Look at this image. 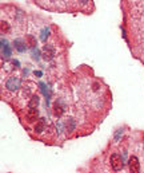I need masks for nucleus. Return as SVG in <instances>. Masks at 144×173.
<instances>
[{
	"label": "nucleus",
	"instance_id": "nucleus-11",
	"mask_svg": "<svg viewBox=\"0 0 144 173\" xmlns=\"http://www.w3.org/2000/svg\"><path fill=\"white\" fill-rule=\"evenodd\" d=\"M66 126H67V132H73L75 130V121H73V118H68V121H67V123H66Z\"/></svg>",
	"mask_w": 144,
	"mask_h": 173
},
{
	"label": "nucleus",
	"instance_id": "nucleus-5",
	"mask_svg": "<svg viewBox=\"0 0 144 173\" xmlns=\"http://www.w3.org/2000/svg\"><path fill=\"white\" fill-rule=\"evenodd\" d=\"M38 118H39L38 109H36V107H29V110L27 112V121L31 123V122H35Z\"/></svg>",
	"mask_w": 144,
	"mask_h": 173
},
{
	"label": "nucleus",
	"instance_id": "nucleus-20",
	"mask_svg": "<svg viewBox=\"0 0 144 173\" xmlns=\"http://www.w3.org/2000/svg\"><path fill=\"white\" fill-rule=\"evenodd\" d=\"M80 3L81 4H87V3H88V0H80Z\"/></svg>",
	"mask_w": 144,
	"mask_h": 173
},
{
	"label": "nucleus",
	"instance_id": "nucleus-6",
	"mask_svg": "<svg viewBox=\"0 0 144 173\" xmlns=\"http://www.w3.org/2000/svg\"><path fill=\"white\" fill-rule=\"evenodd\" d=\"M14 46L19 53H24L27 50V42H24L23 39H15Z\"/></svg>",
	"mask_w": 144,
	"mask_h": 173
},
{
	"label": "nucleus",
	"instance_id": "nucleus-10",
	"mask_svg": "<svg viewBox=\"0 0 144 173\" xmlns=\"http://www.w3.org/2000/svg\"><path fill=\"white\" fill-rule=\"evenodd\" d=\"M39 86H40V90H41V93L44 94V97H46L47 102H48V98H49V95H51V93H49L47 85H46V83H43V82H40V83H39Z\"/></svg>",
	"mask_w": 144,
	"mask_h": 173
},
{
	"label": "nucleus",
	"instance_id": "nucleus-18",
	"mask_svg": "<svg viewBox=\"0 0 144 173\" xmlns=\"http://www.w3.org/2000/svg\"><path fill=\"white\" fill-rule=\"evenodd\" d=\"M35 75H36V76H41V75H43V73H41V71H35Z\"/></svg>",
	"mask_w": 144,
	"mask_h": 173
},
{
	"label": "nucleus",
	"instance_id": "nucleus-1",
	"mask_svg": "<svg viewBox=\"0 0 144 173\" xmlns=\"http://www.w3.org/2000/svg\"><path fill=\"white\" fill-rule=\"evenodd\" d=\"M53 56H55V48L52 46H49V44H46V46L43 47V51H41V58L48 62V61H51Z\"/></svg>",
	"mask_w": 144,
	"mask_h": 173
},
{
	"label": "nucleus",
	"instance_id": "nucleus-17",
	"mask_svg": "<svg viewBox=\"0 0 144 173\" xmlns=\"http://www.w3.org/2000/svg\"><path fill=\"white\" fill-rule=\"evenodd\" d=\"M123 134V129H119L118 132H116V136H115V141H119V138H120V136Z\"/></svg>",
	"mask_w": 144,
	"mask_h": 173
},
{
	"label": "nucleus",
	"instance_id": "nucleus-4",
	"mask_svg": "<svg viewBox=\"0 0 144 173\" xmlns=\"http://www.w3.org/2000/svg\"><path fill=\"white\" fill-rule=\"evenodd\" d=\"M130 170L132 173H138L139 170H140V162H139V160H138V157H135V156H132L130 159Z\"/></svg>",
	"mask_w": 144,
	"mask_h": 173
},
{
	"label": "nucleus",
	"instance_id": "nucleus-13",
	"mask_svg": "<svg viewBox=\"0 0 144 173\" xmlns=\"http://www.w3.org/2000/svg\"><path fill=\"white\" fill-rule=\"evenodd\" d=\"M26 42H27V44H28L29 47H36V39L34 38L32 35H27V38H26Z\"/></svg>",
	"mask_w": 144,
	"mask_h": 173
},
{
	"label": "nucleus",
	"instance_id": "nucleus-8",
	"mask_svg": "<svg viewBox=\"0 0 144 173\" xmlns=\"http://www.w3.org/2000/svg\"><path fill=\"white\" fill-rule=\"evenodd\" d=\"M44 129H46V118H40V120L36 122V125H35V132L41 133Z\"/></svg>",
	"mask_w": 144,
	"mask_h": 173
},
{
	"label": "nucleus",
	"instance_id": "nucleus-15",
	"mask_svg": "<svg viewBox=\"0 0 144 173\" xmlns=\"http://www.w3.org/2000/svg\"><path fill=\"white\" fill-rule=\"evenodd\" d=\"M0 28H1V32H8V31H9V26H8V23L3 20L1 23H0Z\"/></svg>",
	"mask_w": 144,
	"mask_h": 173
},
{
	"label": "nucleus",
	"instance_id": "nucleus-9",
	"mask_svg": "<svg viewBox=\"0 0 144 173\" xmlns=\"http://www.w3.org/2000/svg\"><path fill=\"white\" fill-rule=\"evenodd\" d=\"M63 113H64V107L59 102H56L55 105H53V114H55L56 117H61Z\"/></svg>",
	"mask_w": 144,
	"mask_h": 173
},
{
	"label": "nucleus",
	"instance_id": "nucleus-16",
	"mask_svg": "<svg viewBox=\"0 0 144 173\" xmlns=\"http://www.w3.org/2000/svg\"><path fill=\"white\" fill-rule=\"evenodd\" d=\"M32 58L35 61H39V58H40V51L38 48H35V47H34V50H32Z\"/></svg>",
	"mask_w": 144,
	"mask_h": 173
},
{
	"label": "nucleus",
	"instance_id": "nucleus-14",
	"mask_svg": "<svg viewBox=\"0 0 144 173\" xmlns=\"http://www.w3.org/2000/svg\"><path fill=\"white\" fill-rule=\"evenodd\" d=\"M48 35H49V28H47V27H44L43 30H41V35H40V39L43 42H46L47 40V38H48Z\"/></svg>",
	"mask_w": 144,
	"mask_h": 173
},
{
	"label": "nucleus",
	"instance_id": "nucleus-2",
	"mask_svg": "<svg viewBox=\"0 0 144 173\" xmlns=\"http://www.w3.org/2000/svg\"><path fill=\"white\" fill-rule=\"evenodd\" d=\"M111 167L113 170H120L123 168V159L119 154H112L111 156Z\"/></svg>",
	"mask_w": 144,
	"mask_h": 173
},
{
	"label": "nucleus",
	"instance_id": "nucleus-3",
	"mask_svg": "<svg viewBox=\"0 0 144 173\" xmlns=\"http://www.w3.org/2000/svg\"><path fill=\"white\" fill-rule=\"evenodd\" d=\"M6 86H7V89H8V90L15 91V90H17V89L20 87V79H19L17 76H11V78L7 81Z\"/></svg>",
	"mask_w": 144,
	"mask_h": 173
},
{
	"label": "nucleus",
	"instance_id": "nucleus-19",
	"mask_svg": "<svg viewBox=\"0 0 144 173\" xmlns=\"http://www.w3.org/2000/svg\"><path fill=\"white\" fill-rule=\"evenodd\" d=\"M12 63H14V65L16 66V67H19V61H14V62H12Z\"/></svg>",
	"mask_w": 144,
	"mask_h": 173
},
{
	"label": "nucleus",
	"instance_id": "nucleus-7",
	"mask_svg": "<svg viewBox=\"0 0 144 173\" xmlns=\"http://www.w3.org/2000/svg\"><path fill=\"white\" fill-rule=\"evenodd\" d=\"M1 53H3V55L7 56V58H8V56H11V54H12L11 47H9L8 42L4 40V39H1Z\"/></svg>",
	"mask_w": 144,
	"mask_h": 173
},
{
	"label": "nucleus",
	"instance_id": "nucleus-12",
	"mask_svg": "<svg viewBox=\"0 0 144 173\" xmlns=\"http://www.w3.org/2000/svg\"><path fill=\"white\" fill-rule=\"evenodd\" d=\"M39 102H40V99H39L38 95H32V97H31V101L28 102V106H29V107H38Z\"/></svg>",
	"mask_w": 144,
	"mask_h": 173
}]
</instances>
